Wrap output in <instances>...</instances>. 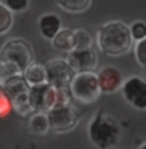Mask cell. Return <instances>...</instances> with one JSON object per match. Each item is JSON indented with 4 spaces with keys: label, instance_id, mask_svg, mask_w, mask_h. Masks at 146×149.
<instances>
[{
    "label": "cell",
    "instance_id": "44dd1931",
    "mask_svg": "<svg viewBox=\"0 0 146 149\" xmlns=\"http://www.w3.org/2000/svg\"><path fill=\"white\" fill-rule=\"evenodd\" d=\"M131 33L133 41H141V39L146 38V22L143 21H135L131 24Z\"/></svg>",
    "mask_w": 146,
    "mask_h": 149
},
{
    "label": "cell",
    "instance_id": "7a4b0ae2",
    "mask_svg": "<svg viewBox=\"0 0 146 149\" xmlns=\"http://www.w3.org/2000/svg\"><path fill=\"white\" fill-rule=\"evenodd\" d=\"M96 42L99 49L108 57L126 55L133 46L131 25L123 21H108L97 30Z\"/></svg>",
    "mask_w": 146,
    "mask_h": 149
},
{
    "label": "cell",
    "instance_id": "6da1fadb",
    "mask_svg": "<svg viewBox=\"0 0 146 149\" xmlns=\"http://www.w3.org/2000/svg\"><path fill=\"white\" fill-rule=\"evenodd\" d=\"M33 61V49L30 42L22 38H13L2 46L0 52V80L24 75Z\"/></svg>",
    "mask_w": 146,
    "mask_h": 149
},
{
    "label": "cell",
    "instance_id": "8992f818",
    "mask_svg": "<svg viewBox=\"0 0 146 149\" xmlns=\"http://www.w3.org/2000/svg\"><path fill=\"white\" fill-rule=\"evenodd\" d=\"M47 69V83L55 86L57 90H69L71 83L77 72L72 69L66 58H54L46 63Z\"/></svg>",
    "mask_w": 146,
    "mask_h": 149
},
{
    "label": "cell",
    "instance_id": "5b68a950",
    "mask_svg": "<svg viewBox=\"0 0 146 149\" xmlns=\"http://www.w3.org/2000/svg\"><path fill=\"white\" fill-rule=\"evenodd\" d=\"M47 116L50 121V130L57 134H64V132L72 130L80 121V111L71 102L57 104L47 113Z\"/></svg>",
    "mask_w": 146,
    "mask_h": 149
},
{
    "label": "cell",
    "instance_id": "3957f363",
    "mask_svg": "<svg viewBox=\"0 0 146 149\" xmlns=\"http://www.w3.org/2000/svg\"><path fill=\"white\" fill-rule=\"evenodd\" d=\"M90 141L97 149H110L119 143L121 124L115 116L108 115L105 110H97L87 127Z\"/></svg>",
    "mask_w": 146,
    "mask_h": 149
},
{
    "label": "cell",
    "instance_id": "603a6c76",
    "mask_svg": "<svg viewBox=\"0 0 146 149\" xmlns=\"http://www.w3.org/2000/svg\"><path fill=\"white\" fill-rule=\"evenodd\" d=\"M138 149H146V143H143V144H141V146H140Z\"/></svg>",
    "mask_w": 146,
    "mask_h": 149
},
{
    "label": "cell",
    "instance_id": "277c9868",
    "mask_svg": "<svg viewBox=\"0 0 146 149\" xmlns=\"http://www.w3.org/2000/svg\"><path fill=\"white\" fill-rule=\"evenodd\" d=\"M71 96L75 100L82 104H93L99 99L101 93V83L96 72H80L77 74L71 83Z\"/></svg>",
    "mask_w": 146,
    "mask_h": 149
},
{
    "label": "cell",
    "instance_id": "30bf717a",
    "mask_svg": "<svg viewBox=\"0 0 146 149\" xmlns=\"http://www.w3.org/2000/svg\"><path fill=\"white\" fill-rule=\"evenodd\" d=\"M99 77V83H101V90L105 94H112V93L121 91V88L124 85V77L123 72L115 66H105L97 72Z\"/></svg>",
    "mask_w": 146,
    "mask_h": 149
},
{
    "label": "cell",
    "instance_id": "4fadbf2b",
    "mask_svg": "<svg viewBox=\"0 0 146 149\" xmlns=\"http://www.w3.org/2000/svg\"><path fill=\"white\" fill-rule=\"evenodd\" d=\"M50 42L54 49L69 54V52L75 50V33L71 29H63Z\"/></svg>",
    "mask_w": 146,
    "mask_h": 149
},
{
    "label": "cell",
    "instance_id": "ffe728a7",
    "mask_svg": "<svg viewBox=\"0 0 146 149\" xmlns=\"http://www.w3.org/2000/svg\"><path fill=\"white\" fill-rule=\"evenodd\" d=\"M133 54H135V60L140 68L146 69V38L141 41H137L133 46Z\"/></svg>",
    "mask_w": 146,
    "mask_h": 149
},
{
    "label": "cell",
    "instance_id": "8fae6325",
    "mask_svg": "<svg viewBox=\"0 0 146 149\" xmlns=\"http://www.w3.org/2000/svg\"><path fill=\"white\" fill-rule=\"evenodd\" d=\"M38 30H39V33H41V36L44 39L52 41V39L63 30L61 19L54 13L43 14L41 17L38 19Z\"/></svg>",
    "mask_w": 146,
    "mask_h": 149
},
{
    "label": "cell",
    "instance_id": "7c38bea8",
    "mask_svg": "<svg viewBox=\"0 0 146 149\" xmlns=\"http://www.w3.org/2000/svg\"><path fill=\"white\" fill-rule=\"evenodd\" d=\"M0 86L2 90L10 96L11 99L17 97V96L24 94V93L30 91V85L27 83V80L24 75H14V77H8L0 80Z\"/></svg>",
    "mask_w": 146,
    "mask_h": 149
},
{
    "label": "cell",
    "instance_id": "7402d4cb",
    "mask_svg": "<svg viewBox=\"0 0 146 149\" xmlns=\"http://www.w3.org/2000/svg\"><path fill=\"white\" fill-rule=\"evenodd\" d=\"M11 110H14L13 100H11V97L6 94L5 91L0 90V115H2V118L8 116V113H10Z\"/></svg>",
    "mask_w": 146,
    "mask_h": 149
},
{
    "label": "cell",
    "instance_id": "9c48e42d",
    "mask_svg": "<svg viewBox=\"0 0 146 149\" xmlns=\"http://www.w3.org/2000/svg\"><path fill=\"white\" fill-rule=\"evenodd\" d=\"M66 60L69 61L77 74L80 72H94L97 66V54L96 50L91 49H83V50H72L68 54Z\"/></svg>",
    "mask_w": 146,
    "mask_h": 149
},
{
    "label": "cell",
    "instance_id": "ac0fdd59",
    "mask_svg": "<svg viewBox=\"0 0 146 149\" xmlns=\"http://www.w3.org/2000/svg\"><path fill=\"white\" fill-rule=\"evenodd\" d=\"M0 19H2V22H0V35L5 36L13 27V22H14L13 13L10 10H6L5 6L0 5Z\"/></svg>",
    "mask_w": 146,
    "mask_h": 149
},
{
    "label": "cell",
    "instance_id": "d6986e66",
    "mask_svg": "<svg viewBox=\"0 0 146 149\" xmlns=\"http://www.w3.org/2000/svg\"><path fill=\"white\" fill-rule=\"evenodd\" d=\"M0 5L11 13H24L30 6V0H0Z\"/></svg>",
    "mask_w": 146,
    "mask_h": 149
},
{
    "label": "cell",
    "instance_id": "ba28073f",
    "mask_svg": "<svg viewBox=\"0 0 146 149\" xmlns=\"http://www.w3.org/2000/svg\"><path fill=\"white\" fill-rule=\"evenodd\" d=\"M121 94L129 105L137 110H146V80L138 75H131L126 79Z\"/></svg>",
    "mask_w": 146,
    "mask_h": 149
},
{
    "label": "cell",
    "instance_id": "52a82bcc",
    "mask_svg": "<svg viewBox=\"0 0 146 149\" xmlns=\"http://www.w3.org/2000/svg\"><path fill=\"white\" fill-rule=\"evenodd\" d=\"M28 96L35 113H49L58 102V90L50 83L30 86Z\"/></svg>",
    "mask_w": 146,
    "mask_h": 149
},
{
    "label": "cell",
    "instance_id": "2e32d148",
    "mask_svg": "<svg viewBox=\"0 0 146 149\" xmlns=\"http://www.w3.org/2000/svg\"><path fill=\"white\" fill-rule=\"evenodd\" d=\"M63 11L71 14H82L91 6L93 0H55Z\"/></svg>",
    "mask_w": 146,
    "mask_h": 149
},
{
    "label": "cell",
    "instance_id": "e0dca14e",
    "mask_svg": "<svg viewBox=\"0 0 146 149\" xmlns=\"http://www.w3.org/2000/svg\"><path fill=\"white\" fill-rule=\"evenodd\" d=\"M75 33V50H83V49H91L93 47V36L83 29L74 30Z\"/></svg>",
    "mask_w": 146,
    "mask_h": 149
},
{
    "label": "cell",
    "instance_id": "5bb4252c",
    "mask_svg": "<svg viewBox=\"0 0 146 149\" xmlns=\"http://www.w3.org/2000/svg\"><path fill=\"white\" fill-rule=\"evenodd\" d=\"M27 83L30 86H38L47 83V69L46 64H39V63H31L27 68V71L24 72Z\"/></svg>",
    "mask_w": 146,
    "mask_h": 149
},
{
    "label": "cell",
    "instance_id": "9a60e30c",
    "mask_svg": "<svg viewBox=\"0 0 146 149\" xmlns=\"http://www.w3.org/2000/svg\"><path fill=\"white\" fill-rule=\"evenodd\" d=\"M50 130V121L47 113H33L28 119V132L31 135L41 136Z\"/></svg>",
    "mask_w": 146,
    "mask_h": 149
}]
</instances>
